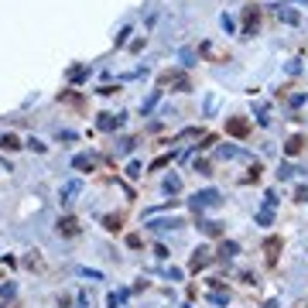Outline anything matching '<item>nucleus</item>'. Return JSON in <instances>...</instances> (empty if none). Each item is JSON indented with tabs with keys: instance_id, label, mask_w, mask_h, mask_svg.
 Listing matches in <instances>:
<instances>
[{
	"instance_id": "obj_6",
	"label": "nucleus",
	"mask_w": 308,
	"mask_h": 308,
	"mask_svg": "<svg viewBox=\"0 0 308 308\" xmlns=\"http://www.w3.org/2000/svg\"><path fill=\"white\" fill-rule=\"evenodd\" d=\"M0 148H3V151H17L21 144H17V137H10V134H3V137H0Z\"/></svg>"
},
{
	"instance_id": "obj_3",
	"label": "nucleus",
	"mask_w": 308,
	"mask_h": 308,
	"mask_svg": "<svg viewBox=\"0 0 308 308\" xmlns=\"http://www.w3.org/2000/svg\"><path fill=\"white\" fill-rule=\"evenodd\" d=\"M226 130H230V134H236V137H246V134H250V123H246L243 117H230Z\"/></svg>"
},
{
	"instance_id": "obj_5",
	"label": "nucleus",
	"mask_w": 308,
	"mask_h": 308,
	"mask_svg": "<svg viewBox=\"0 0 308 308\" xmlns=\"http://www.w3.org/2000/svg\"><path fill=\"white\" fill-rule=\"evenodd\" d=\"M284 151H288V154H302V151H305V141H302V137H291V141L284 144Z\"/></svg>"
},
{
	"instance_id": "obj_1",
	"label": "nucleus",
	"mask_w": 308,
	"mask_h": 308,
	"mask_svg": "<svg viewBox=\"0 0 308 308\" xmlns=\"http://www.w3.org/2000/svg\"><path fill=\"white\" fill-rule=\"evenodd\" d=\"M257 21H260V7H246L243 10V38L257 34Z\"/></svg>"
},
{
	"instance_id": "obj_4",
	"label": "nucleus",
	"mask_w": 308,
	"mask_h": 308,
	"mask_svg": "<svg viewBox=\"0 0 308 308\" xmlns=\"http://www.w3.org/2000/svg\"><path fill=\"white\" fill-rule=\"evenodd\" d=\"M59 233H62V236H79V219L76 216H65V219L59 223Z\"/></svg>"
},
{
	"instance_id": "obj_2",
	"label": "nucleus",
	"mask_w": 308,
	"mask_h": 308,
	"mask_svg": "<svg viewBox=\"0 0 308 308\" xmlns=\"http://www.w3.org/2000/svg\"><path fill=\"white\" fill-rule=\"evenodd\" d=\"M281 246H284V240H281V236H267V243H264L267 264H277V257H281Z\"/></svg>"
}]
</instances>
